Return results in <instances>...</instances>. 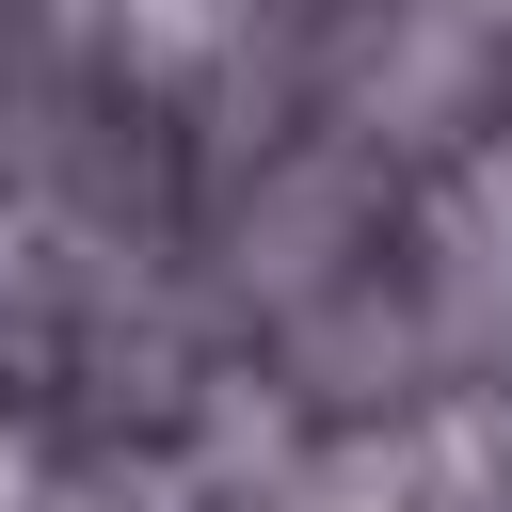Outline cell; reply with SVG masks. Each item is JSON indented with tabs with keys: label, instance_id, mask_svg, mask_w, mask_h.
Returning <instances> with one entry per match:
<instances>
[{
	"label": "cell",
	"instance_id": "6da1fadb",
	"mask_svg": "<svg viewBox=\"0 0 512 512\" xmlns=\"http://www.w3.org/2000/svg\"><path fill=\"white\" fill-rule=\"evenodd\" d=\"M0 512H32V432L0 416Z\"/></svg>",
	"mask_w": 512,
	"mask_h": 512
}]
</instances>
